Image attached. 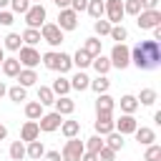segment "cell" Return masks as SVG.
<instances>
[{
    "label": "cell",
    "instance_id": "44",
    "mask_svg": "<svg viewBox=\"0 0 161 161\" xmlns=\"http://www.w3.org/2000/svg\"><path fill=\"white\" fill-rule=\"evenodd\" d=\"M113 158H116V151H111L108 146H103L98 151V161H113Z\"/></svg>",
    "mask_w": 161,
    "mask_h": 161
},
{
    "label": "cell",
    "instance_id": "12",
    "mask_svg": "<svg viewBox=\"0 0 161 161\" xmlns=\"http://www.w3.org/2000/svg\"><path fill=\"white\" fill-rule=\"evenodd\" d=\"M136 128H138V121H136L133 116H128V113H123L118 121H113V131H116V133H121V136L133 133Z\"/></svg>",
    "mask_w": 161,
    "mask_h": 161
},
{
    "label": "cell",
    "instance_id": "51",
    "mask_svg": "<svg viewBox=\"0 0 161 161\" xmlns=\"http://www.w3.org/2000/svg\"><path fill=\"white\" fill-rule=\"evenodd\" d=\"M53 3H55L60 10H63V8H70V0H53Z\"/></svg>",
    "mask_w": 161,
    "mask_h": 161
},
{
    "label": "cell",
    "instance_id": "36",
    "mask_svg": "<svg viewBox=\"0 0 161 161\" xmlns=\"http://www.w3.org/2000/svg\"><path fill=\"white\" fill-rule=\"evenodd\" d=\"M8 96H10L13 103H20V101L28 98V91H25L23 86H13V88H8Z\"/></svg>",
    "mask_w": 161,
    "mask_h": 161
},
{
    "label": "cell",
    "instance_id": "4",
    "mask_svg": "<svg viewBox=\"0 0 161 161\" xmlns=\"http://www.w3.org/2000/svg\"><path fill=\"white\" fill-rule=\"evenodd\" d=\"M83 153H86L83 141H80V138H68V141H65V146H63L60 158H63V161H80V156H83Z\"/></svg>",
    "mask_w": 161,
    "mask_h": 161
},
{
    "label": "cell",
    "instance_id": "13",
    "mask_svg": "<svg viewBox=\"0 0 161 161\" xmlns=\"http://www.w3.org/2000/svg\"><path fill=\"white\" fill-rule=\"evenodd\" d=\"M113 131V118L111 113H98L96 116V136H108Z\"/></svg>",
    "mask_w": 161,
    "mask_h": 161
},
{
    "label": "cell",
    "instance_id": "15",
    "mask_svg": "<svg viewBox=\"0 0 161 161\" xmlns=\"http://www.w3.org/2000/svg\"><path fill=\"white\" fill-rule=\"evenodd\" d=\"M133 136H136V141H138L141 146H151V143H156V131L148 128V126H138V128L133 131Z\"/></svg>",
    "mask_w": 161,
    "mask_h": 161
},
{
    "label": "cell",
    "instance_id": "14",
    "mask_svg": "<svg viewBox=\"0 0 161 161\" xmlns=\"http://www.w3.org/2000/svg\"><path fill=\"white\" fill-rule=\"evenodd\" d=\"M40 136V128H38V121H25L23 128H20V141L30 143V141H38Z\"/></svg>",
    "mask_w": 161,
    "mask_h": 161
},
{
    "label": "cell",
    "instance_id": "45",
    "mask_svg": "<svg viewBox=\"0 0 161 161\" xmlns=\"http://www.w3.org/2000/svg\"><path fill=\"white\" fill-rule=\"evenodd\" d=\"M86 8H88V0H70V10H73L75 15H78V13H83Z\"/></svg>",
    "mask_w": 161,
    "mask_h": 161
},
{
    "label": "cell",
    "instance_id": "1",
    "mask_svg": "<svg viewBox=\"0 0 161 161\" xmlns=\"http://www.w3.org/2000/svg\"><path fill=\"white\" fill-rule=\"evenodd\" d=\"M131 63L138 70H156L161 65V45L156 40H141L131 48Z\"/></svg>",
    "mask_w": 161,
    "mask_h": 161
},
{
    "label": "cell",
    "instance_id": "57",
    "mask_svg": "<svg viewBox=\"0 0 161 161\" xmlns=\"http://www.w3.org/2000/svg\"><path fill=\"white\" fill-rule=\"evenodd\" d=\"M0 156H3V148H0Z\"/></svg>",
    "mask_w": 161,
    "mask_h": 161
},
{
    "label": "cell",
    "instance_id": "25",
    "mask_svg": "<svg viewBox=\"0 0 161 161\" xmlns=\"http://www.w3.org/2000/svg\"><path fill=\"white\" fill-rule=\"evenodd\" d=\"M88 86H91V78H88L83 70H78V73L70 78V88H75V91H86Z\"/></svg>",
    "mask_w": 161,
    "mask_h": 161
},
{
    "label": "cell",
    "instance_id": "21",
    "mask_svg": "<svg viewBox=\"0 0 161 161\" xmlns=\"http://www.w3.org/2000/svg\"><path fill=\"white\" fill-rule=\"evenodd\" d=\"M136 108H138V101H136V96H131V93L121 96V111H123V113L133 116V113H136Z\"/></svg>",
    "mask_w": 161,
    "mask_h": 161
},
{
    "label": "cell",
    "instance_id": "27",
    "mask_svg": "<svg viewBox=\"0 0 161 161\" xmlns=\"http://www.w3.org/2000/svg\"><path fill=\"white\" fill-rule=\"evenodd\" d=\"M103 146H108L111 151H121V148H123V136H121V133H116V131H111V133L106 136Z\"/></svg>",
    "mask_w": 161,
    "mask_h": 161
},
{
    "label": "cell",
    "instance_id": "23",
    "mask_svg": "<svg viewBox=\"0 0 161 161\" xmlns=\"http://www.w3.org/2000/svg\"><path fill=\"white\" fill-rule=\"evenodd\" d=\"M43 153H45V146H43V141H30L28 143V148H25V156L28 158H43Z\"/></svg>",
    "mask_w": 161,
    "mask_h": 161
},
{
    "label": "cell",
    "instance_id": "7",
    "mask_svg": "<svg viewBox=\"0 0 161 161\" xmlns=\"http://www.w3.org/2000/svg\"><path fill=\"white\" fill-rule=\"evenodd\" d=\"M136 23L141 30H151L156 25H161V10H141L136 15Z\"/></svg>",
    "mask_w": 161,
    "mask_h": 161
},
{
    "label": "cell",
    "instance_id": "19",
    "mask_svg": "<svg viewBox=\"0 0 161 161\" xmlns=\"http://www.w3.org/2000/svg\"><path fill=\"white\" fill-rule=\"evenodd\" d=\"M20 60L18 58H5L3 60V73L8 75V78H18V73H20Z\"/></svg>",
    "mask_w": 161,
    "mask_h": 161
},
{
    "label": "cell",
    "instance_id": "46",
    "mask_svg": "<svg viewBox=\"0 0 161 161\" xmlns=\"http://www.w3.org/2000/svg\"><path fill=\"white\" fill-rule=\"evenodd\" d=\"M13 23H15L13 13L10 10H0V25H13Z\"/></svg>",
    "mask_w": 161,
    "mask_h": 161
},
{
    "label": "cell",
    "instance_id": "3",
    "mask_svg": "<svg viewBox=\"0 0 161 161\" xmlns=\"http://www.w3.org/2000/svg\"><path fill=\"white\" fill-rule=\"evenodd\" d=\"M108 60H111V68H121V70L128 68V63H131V48L123 45V43H116Z\"/></svg>",
    "mask_w": 161,
    "mask_h": 161
},
{
    "label": "cell",
    "instance_id": "29",
    "mask_svg": "<svg viewBox=\"0 0 161 161\" xmlns=\"http://www.w3.org/2000/svg\"><path fill=\"white\" fill-rule=\"evenodd\" d=\"M70 60H73V65H78V68L83 70V68H88V65H91V60H93V58H91L83 48H78V50H75V55H73Z\"/></svg>",
    "mask_w": 161,
    "mask_h": 161
},
{
    "label": "cell",
    "instance_id": "41",
    "mask_svg": "<svg viewBox=\"0 0 161 161\" xmlns=\"http://www.w3.org/2000/svg\"><path fill=\"white\" fill-rule=\"evenodd\" d=\"M20 43H23V38L18 33H8V38H5V48L8 50H20Z\"/></svg>",
    "mask_w": 161,
    "mask_h": 161
},
{
    "label": "cell",
    "instance_id": "38",
    "mask_svg": "<svg viewBox=\"0 0 161 161\" xmlns=\"http://www.w3.org/2000/svg\"><path fill=\"white\" fill-rule=\"evenodd\" d=\"M116 43H123V40H128V30L123 28V25H111V33H108Z\"/></svg>",
    "mask_w": 161,
    "mask_h": 161
},
{
    "label": "cell",
    "instance_id": "35",
    "mask_svg": "<svg viewBox=\"0 0 161 161\" xmlns=\"http://www.w3.org/2000/svg\"><path fill=\"white\" fill-rule=\"evenodd\" d=\"M20 38H23V43H25V45H30V48H33L35 43H40V40H43V38H40V30H33V28H28Z\"/></svg>",
    "mask_w": 161,
    "mask_h": 161
},
{
    "label": "cell",
    "instance_id": "47",
    "mask_svg": "<svg viewBox=\"0 0 161 161\" xmlns=\"http://www.w3.org/2000/svg\"><path fill=\"white\" fill-rule=\"evenodd\" d=\"M141 10H158V0H138Z\"/></svg>",
    "mask_w": 161,
    "mask_h": 161
},
{
    "label": "cell",
    "instance_id": "40",
    "mask_svg": "<svg viewBox=\"0 0 161 161\" xmlns=\"http://www.w3.org/2000/svg\"><path fill=\"white\" fill-rule=\"evenodd\" d=\"M93 30H96V35H101V38H103V35H108V33H111V23H108V20H103V18H98V20L93 23Z\"/></svg>",
    "mask_w": 161,
    "mask_h": 161
},
{
    "label": "cell",
    "instance_id": "5",
    "mask_svg": "<svg viewBox=\"0 0 161 161\" xmlns=\"http://www.w3.org/2000/svg\"><path fill=\"white\" fill-rule=\"evenodd\" d=\"M40 38H43L48 45L58 48V45L63 43V30H60L55 23H43V25H40Z\"/></svg>",
    "mask_w": 161,
    "mask_h": 161
},
{
    "label": "cell",
    "instance_id": "17",
    "mask_svg": "<svg viewBox=\"0 0 161 161\" xmlns=\"http://www.w3.org/2000/svg\"><path fill=\"white\" fill-rule=\"evenodd\" d=\"M50 91H53V96H58V98H60V96H68V93H70V78H63V75L55 78L53 86H50Z\"/></svg>",
    "mask_w": 161,
    "mask_h": 161
},
{
    "label": "cell",
    "instance_id": "53",
    "mask_svg": "<svg viewBox=\"0 0 161 161\" xmlns=\"http://www.w3.org/2000/svg\"><path fill=\"white\" fill-rule=\"evenodd\" d=\"M3 96H8V86L0 80V98H3Z\"/></svg>",
    "mask_w": 161,
    "mask_h": 161
},
{
    "label": "cell",
    "instance_id": "22",
    "mask_svg": "<svg viewBox=\"0 0 161 161\" xmlns=\"http://www.w3.org/2000/svg\"><path fill=\"white\" fill-rule=\"evenodd\" d=\"M60 133H63L65 138H75V136L80 133V123H78V121H63V123H60Z\"/></svg>",
    "mask_w": 161,
    "mask_h": 161
},
{
    "label": "cell",
    "instance_id": "43",
    "mask_svg": "<svg viewBox=\"0 0 161 161\" xmlns=\"http://www.w3.org/2000/svg\"><path fill=\"white\" fill-rule=\"evenodd\" d=\"M10 8H13V13H28V8H30V0H10Z\"/></svg>",
    "mask_w": 161,
    "mask_h": 161
},
{
    "label": "cell",
    "instance_id": "49",
    "mask_svg": "<svg viewBox=\"0 0 161 161\" xmlns=\"http://www.w3.org/2000/svg\"><path fill=\"white\" fill-rule=\"evenodd\" d=\"M80 161H98V156H96V153H88V151H86V153L80 156Z\"/></svg>",
    "mask_w": 161,
    "mask_h": 161
},
{
    "label": "cell",
    "instance_id": "9",
    "mask_svg": "<svg viewBox=\"0 0 161 161\" xmlns=\"http://www.w3.org/2000/svg\"><path fill=\"white\" fill-rule=\"evenodd\" d=\"M18 60H20V65L23 68H35L38 63H40V53L35 50V48H30V45H20V55H18Z\"/></svg>",
    "mask_w": 161,
    "mask_h": 161
},
{
    "label": "cell",
    "instance_id": "28",
    "mask_svg": "<svg viewBox=\"0 0 161 161\" xmlns=\"http://www.w3.org/2000/svg\"><path fill=\"white\" fill-rule=\"evenodd\" d=\"M101 45H103V40H101V38H88V40H86V45H83V50H86L91 58H96V55H101Z\"/></svg>",
    "mask_w": 161,
    "mask_h": 161
},
{
    "label": "cell",
    "instance_id": "56",
    "mask_svg": "<svg viewBox=\"0 0 161 161\" xmlns=\"http://www.w3.org/2000/svg\"><path fill=\"white\" fill-rule=\"evenodd\" d=\"M30 3H40V0H30Z\"/></svg>",
    "mask_w": 161,
    "mask_h": 161
},
{
    "label": "cell",
    "instance_id": "33",
    "mask_svg": "<svg viewBox=\"0 0 161 161\" xmlns=\"http://www.w3.org/2000/svg\"><path fill=\"white\" fill-rule=\"evenodd\" d=\"M83 146H86L88 153H96L98 156V151L103 148V136H91L88 141H83Z\"/></svg>",
    "mask_w": 161,
    "mask_h": 161
},
{
    "label": "cell",
    "instance_id": "50",
    "mask_svg": "<svg viewBox=\"0 0 161 161\" xmlns=\"http://www.w3.org/2000/svg\"><path fill=\"white\" fill-rule=\"evenodd\" d=\"M151 30H153V40L158 43V40H161V25H156V28H151Z\"/></svg>",
    "mask_w": 161,
    "mask_h": 161
},
{
    "label": "cell",
    "instance_id": "55",
    "mask_svg": "<svg viewBox=\"0 0 161 161\" xmlns=\"http://www.w3.org/2000/svg\"><path fill=\"white\" fill-rule=\"evenodd\" d=\"M3 60H5V53H3V48H0V65H3Z\"/></svg>",
    "mask_w": 161,
    "mask_h": 161
},
{
    "label": "cell",
    "instance_id": "24",
    "mask_svg": "<svg viewBox=\"0 0 161 161\" xmlns=\"http://www.w3.org/2000/svg\"><path fill=\"white\" fill-rule=\"evenodd\" d=\"M91 65L96 68V73H98V75H106V73L111 70V60H108L106 55H96V58L91 60Z\"/></svg>",
    "mask_w": 161,
    "mask_h": 161
},
{
    "label": "cell",
    "instance_id": "20",
    "mask_svg": "<svg viewBox=\"0 0 161 161\" xmlns=\"http://www.w3.org/2000/svg\"><path fill=\"white\" fill-rule=\"evenodd\" d=\"M35 80H38V73H35V70H30V68H20V73H18V86L28 88V86H35Z\"/></svg>",
    "mask_w": 161,
    "mask_h": 161
},
{
    "label": "cell",
    "instance_id": "6",
    "mask_svg": "<svg viewBox=\"0 0 161 161\" xmlns=\"http://www.w3.org/2000/svg\"><path fill=\"white\" fill-rule=\"evenodd\" d=\"M25 23H28V28L40 30V25L45 23V8H43L40 3L30 5V8H28V13H25Z\"/></svg>",
    "mask_w": 161,
    "mask_h": 161
},
{
    "label": "cell",
    "instance_id": "42",
    "mask_svg": "<svg viewBox=\"0 0 161 161\" xmlns=\"http://www.w3.org/2000/svg\"><path fill=\"white\" fill-rule=\"evenodd\" d=\"M123 13L138 15V13H141V3H138V0H123Z\"/></svg>",
    "mask_w": 161,
    "mask_h": 161
},
{
    "label": "cell",
    "instance_id": "30",
    "mask_svg": "<svg viewBox=\"0 0 161 161\" xmlns=\"http://www.w3.org/2000/svg\"><path fill=\"white\" fill-rule=\"evenodd\" d=\"M88 15L93 18V20H98V18H103V13H106V8H103V0H88Z\"/></svg>",
    "mask_w": 161,
    "mask_h": 161
},
{
    "label": "cell",
    "instance_id": "10",
    "mask_svg": "<svg viewBox=\"0 0 161 161\" xmlns=\"http://www.w3.org/2000/svg\"><path fill=\"white\" fill-rule=\"evenodd\" d=\"M60 123H63V116L60 113H43L40 118H38V128L40 131H45V133H50V131H58L60 128Z\"/></svg>",
    "mask_w": 161,
    "mask_h": 161
},
{
    "label": "cell",
    "instance_id": "2",
    "mask_svg": "<svg viewBox=\"0 0 161 161\" xmlns=\"http://www.w3.org/2000/svg\"><path fill=\"white\" fill-rule=\"evenodd\" d=\"M40 60H43V65L48 68V70H58L60 75L63 73H68L70 68H73V60H70V55L68 53H58V50H48V53H43L40 55Z\"/></svg>",
    "mask_w": 161,
    "mask_h": 161
},
{
    "label": "cell",
    "instance_id": "34",
    "mask_svg": "<svg viewBox=\"0 0 161 161\" xmlns=\"http://www.w3.org/2000/svg\"><path fill=\"white\" fill-rule=\"evenodd\" d=\"M53 101H55L53 91H50L48 86H40V88H38V103H40V106H50Z\"/></svg>",
    "mask_w": 161,
    "mask_h": 161
},
{
    "label": "cell",
    "instance_id": "32",
    "mask_svg": "<svg viewBox=\"0 0 161 161\" xmlns=\"http://www.w3.org/2000/svg\"><path fill=\"white\" fill-rule=\"evenodd\" d=\"M25 116H28L30 121H38V118L43 116V106H40L38 101H30V103H25Z\"/></svg>",
    "mask_w": 161,
    "mask_h": 161
},
{
    "label": "cell",
    "instance_id": "16",
    "mask_svg": "<svg viewBox=\"0 0 161 161\" xmlns=\"http://www.w3.org/2000/svg\"><path fill=\"white\" fill-rule=\"evenodd\" d=\"M53 106H55V113H60V116H70V113L75 111V101H73V98H68V96L55 98V101H53Z\"/></svg>",
    "mask_w": 161,
    "mask_h": 161
},
{
    "label": "cell",
    "instance_id": "11",
    "mask_svg": "<svg viewBox=\"0 0 161 161\" xmlns=\"http://www.w3.org/2000/svg\"><path fill=\"white\" fill-rule=\"evenodd\" d=\"M55 25H58L63 33H65V30H75V28H78V15H75L70 8H63V10L58 13V23H55Z\"/></svg>",
    "mask_w": 161,
    "mask_h": 161
},
{
    "label": "cell",
    "instance_id": "18",
    "mask_svg": "<svg viewBox=\"0 0 161 161\" xmlns=\"http://www.w3.org/2000/svg\"><path fill=\"white\" fill-rule=\"evenodd\" d=\"M98 113H113V98L108 93H101L96 98V116Z\"/></svg>",
    "mask_w": 161,
    "mask_h": 161
},
{
    "label": "cell",
    "instance_id": "37",
    "mask_svg": "<svg viewBox=\"0 0 161 161\" xmlns=\"http://www.w3.org/2000/svg\"><path fill=\"white\" fill-rule=\"evenodd\" d=\"M10 158H13V161H23V158H25V146H23V141H13V143H10Z\"/></svg>",
    "mask_w": 161,
    "mask_h": 161
},
{
    "label": "cell",
    "instance_id": "52",
    "mask_svg": "<svg viewBox=\"0 0 161 161\" xmlns=\"http://www.w3.org/2000/svg\"><path fill=\"white\" fill-rule=\"evenodd\" d=\"M8 138V128H5V123H0V141H5Z\"/></svg>",
    "mask_w": 161,
    "mask_h": 161
},
{
    "label": "cell",
    "instance_id": "31",
    "mask_svg": "<svg viewBox=\"0 0 161 161\" xmlns=\"http://www.w3.org/2000/svg\"><path fill=\"white\" fill-rule=\"evenodd\" d=\"M88 88H93V91L101 96V93H108V88H111V80H108L106 75H98L96 80H91V86H88Z\"/></svg>",
    "mask_w": 161,
    "mask_h": 161
},
{
    "label": "cell",
    "instance_id": "39",
    "mask_svg": "<svg viewBox=\"0 0 161 161\" xmlns=\"http://www.w3.org/2000/svg\"><path fill=\"white\" fill-rule=\"evenodd\" d=\"M143 161H161V146H158V143H151V146H146Z\"/></svg>",
    "mask_w": 161,
    "mask_h": 161
},
{
    "label": "cell",
    "instance_id": "54",
    "mask_svg": "<svg viewBox=\"0 0 161 161\" xmlns=\"http://www.w3.org/2000/svg\"><path fill=\"white\" fill-rule=\"evenodd\" d=\"M8 5H10V0H0V10H5Z\"/></svg>",
    "mask_w": 161,
    "mask_h": 161
},
{
    "label": "cell",
    "instance_id": "8",
    "mask_svg": "<svg viewBox=\"0 0 161 161\" xmlns=\"http://www.w3.org/2000/svg\"><path fill=\"white\" fill-rule=\"evenodd\" d=\"M103 8H106V15H108V23L111 25H121V18L126 15L123 13V0H106Z\"/></svg>",
    "mask_w": 161,
    "mask_h": 161
},
{
    "label": "cell",
    "instance_id": "26",
    "mask_svg": "<svg viewBox=\"0 0 161 161\" xmlns=\"http://www.w3.org/2000/svg\"><path fill=\"white\" fill-rule=\"evenodd\" d=\"M156 98H158V93H156L153 88H143V91L136 96V101H138L141 106H153V103H156Z\"/></svg>",
    "mask_w": 161,
    "mask_h": 161
},
{
    "label": "cell",
    "instance_id": "48",
    "mask_svg": "<svg viewBox=\"0 0 161 161\" xmlns=\"http://www.w3.org/2000/svg\"><path fill=\"white\" fill-rule=\"evenodd\" d=\"M43 161H63V158H60V151H45Z\"/></svg>",
    "mask_w": 161,
    "mask_h": 161
}]
</instances>
